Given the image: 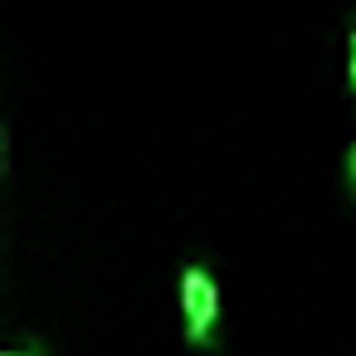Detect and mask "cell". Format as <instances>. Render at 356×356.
<instances>
[{"label":"cell","instance_id":"1","mask_svg":"<svg viewBox=\"0 0 356 356\" xmlns=\"http://www.w3.org/2000/svg\"><path fill=\"white\" fill-rule=\"evenodd\" d=\"M181 327L186 346H210L220 332V283L205 264L181 268Z\"/></svg>","mask_w":356,"mask_h":356},{"label":"cell","instance_id":"2","mask_svg":"<svg viewBox=\"0 0 356 356\" xmlns=\"http://www.w3.org/2000/svg\"><path fill=\"white\" fill-rule=\"evenodd\" d=\"M341 181H346V195H351V205H356V142H351L346 156H341Z\"/></svg>","mask_w":356,"mask_h":356},{"label":"cell","instance_id":"3","mask_svg":"<svg viewBox=\"0 0 356 356\" xmlns=\"http://www.w3.org/2000/svg\"><path fill=\"white\" fill-rule=\"evenodd\" d=\"M0 356H44V346L40 341H15V346H6Z\"/></svg>","mask_w":356,"mask_h":356},{"label":"cell","instance_id":"4","mask_svg":"<svg viewBox=\"0 0 356 356\" xmlns=\"http://www.w3.org/2000/svg\"><path fill=\"white\" fill-rule=\"evenodd\" d=\"M346 59H356V15H351V25H346Z\"/></svg>","mask_w":356,"mask_h":356},{"label":"cell","instance_id":"5","mask_svg":"<svg viewBox=\"0 0 356 356\" xmlns=\"http://www.w3.org/2000/svg\"><path fill=\"white\" fill-rule=\"evenodd\" d=\"M346 83H351V93H356V59H346Z\"/></svg>","mask_w":356,"mask_h":356}]
</instances>
